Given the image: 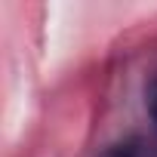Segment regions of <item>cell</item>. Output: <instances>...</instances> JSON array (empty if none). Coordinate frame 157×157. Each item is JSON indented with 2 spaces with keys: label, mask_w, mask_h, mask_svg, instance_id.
Here are the masks:
<instances>
[{
  "label": "cell",
  "mask_w": 157,
  "mask_h": 157,
  "mask_svg": "<svg viewBox=\"0 0 157 157\" xmlns=\"http://www.w3.org/2000/svg\"><path fill=\"white\" fill-rule=\"evenodd\" d=\"M99 157H142V148L136 139H126V142H117L111 148H105Z\"/></svg>",
  "instance_id": "1"
},
{
  "label": "cell",
  "mask_w": 157,
  "mask_h": 157,
  "mask_svg": "<svg viewBox=\"0 0 157 157\" xmlns=\"http://www.w3.org/2000/svg\"><path fill=\"white\" fill-rule=\"evenodd\" d=\"M145 102H148V114H151V123H154V132H157V77H154V80L148 83Z\"/></svg>",
  "instance_id": "2"
}]
</instances>
